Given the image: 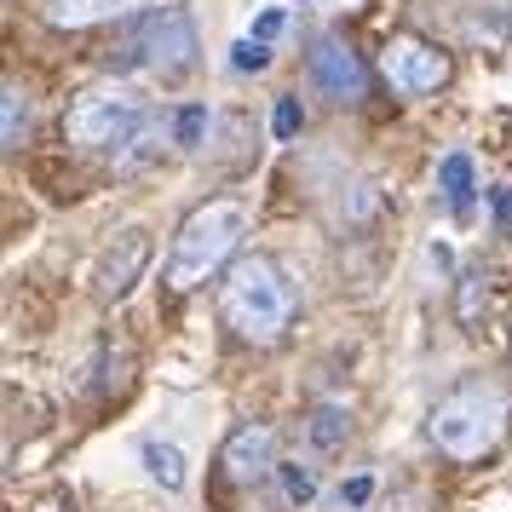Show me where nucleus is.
Here are the masks:
<instances>
[{
	"label": "nucleus",
	"mask_w": 512,
	"mask_h": 512,
	"mask_svg": "<svg viewBox=\"0 0 512 512\" xmlns=\"http://www.w3.org/2000/svg\"><path fill=\"white\" fill-rule=\"evenodd\" d=\"M110 64H150L156 75L190 70V64H196V29H190V12L173 6V0L150 6L139 24H133V35L121 41V58H110Z\"/></svg>",
	"instance_id": "39448f33"
},
{
	"label": "nucleus",
	"mask_w": 512,
	"mask_h": 512,
	"mask_svg": "<svg viewBox=\"0 0 512 512\" xmlns=\"http://www.w3.org/2000/svg\"><path fill=\"white\" fill-rule=\"evenodd\" d=\"M248 236V202L242 196H213L196 213H185V225L173 231L167 248V288H202L208 277H219L225 265H236V248Z\"/></svg>",
	"instance_id": "7ed1b4c3"
},
{
	"label": "nucleus",
	"mask_w": 512,
	"mask_h": 512,
	"mask_svg": "<svg viewBox=\"0 0 512 512\" xmlns=\"http://www.w3.org/2000/svg\"><path fill=\"white\" fill-rule=\"evenodd\" d=\"M340 438H346V415H340V409H317V415H311V443H317V449H334Z\"/></svg>",
	"instance_id": "2eb2a0df"
},
{
	"label": "nucleus",
	"mask_w": 512,
	"mask_h": 512,
	"mask_svg": "<svg viewBox=\"0 0 512 512\" xmlns=\"http://www.w3.org/2000/svg\"><path fill=\"white\" fill-rule=\"evenodd\" d=\"M507 420H512V397L501 380H461L438 397V409L426 420V438L438 443V455L449 461H484L501 449L507 438Z\"/></svg>",
	"instance_id": "f03ea898"
},
{
	"label": "nucleus",
	"mask_w": 512,
	"mask_h": 512,
	"mask_svg": "<svg viewBox=\"0 0 512 512\" xmlns=\"http://www.w3.org/2000/svg\"><path fill=\"white\" fill-rule=\"evenodd\" d=\"M438 190H443V202H449V208L455 213H466V202H472V162H466L461 150H449V156H443L438 162Z\"/></svg>",
	"instance_id": "9b49d317"
},
{
	"label": "nucleus",
	"mask_w": 512,
	"mask_h": 512,
	"mask_svg": "<svg viewBox=\"0 0 512 512\" xmlns=\"http://www.w3.org/2000/svg\"><path fill=\"white\" fill-rule=\"evenodd\" d=\"M294 282L271 254H242L225 271V288H219V317L236 340L248 346H277L288 323H294Z\"/></svg>",
	"instance_id": "f257e3e1"
},
{
	"label": "nucleus",
	"mask_w": 512,
	"mask_h": 512,
	"mask_svg": "<svg viewBox=\"0 0 512 512\" xmlns=\"http://www.w3.org/2000/svg\"><path fill=\"white\" fill-rule=\"evenodd\" d=\"M271 127H277V139H294V133H300V104H294V98H282L277 116H271Z\"/></svg>",
	"instance_id": "a211bd4d"
},
{
	"label": "nucleus",
	"mask_w": 512,
	"mask_h": 512,
	"mask_svg": "<svg viewBox=\"0 0 512 512\" xmlns=\"http://www.w3.org/2000/svg\"><path fill=\"white\" fill-rule=\"evenodd\" d=\"M282 472V489H288V501H311V495H317V478H311V472H305V466H277Z\"/></svg>",
	"instance_id": "f3484780"
},
{
	"label": "nucleus",
	"mask_w": 512,
	"mask_h": 512,
	"mask_svg": "<svg viewBox=\"0 0 512 512\" xmlns=\"http://www.w3.org/2000/svg\"><path fill=\"white\" fill-rule=\"evenodd\" d=\"M144 127V98L127 87V81H93L87 93L70 98V110H64V133L70 144L81 150H127V144L139 139Z\"/></svg>",
	"instance_id": "20e7f679"
},
{
	"label": "nucleus",
	"mask_w": 512,
	"mask_h": 512,
	"mask_svg": "<svg viewBox=\"0 0 512 512\" xmlns=\"http://www.w3.org/2000/svg\"><path fill=\"white\" fill-rule=\"evenodd\" d=\"M144 259H150V236H144V231H121L116 242L104 248V259H98V271H93L98 300H121V294L139 282Z\"/></svg>",
	"instance_id": "1a4fd4ad"
},
{
	"label": "nucleus",
	"mask_w": 512,
	"mask_h": 512,
	"mask_svg": "<svg viewBox=\"0 0 512 512\" xmlns=\"http://www.w3.org/2000/svg\"><path fill=\"white\" fill-rule=\"evenodd\" d=\"M202 133H208V110H202V104H185V110L173 116V144H179V150H196Z\"/></svg>",
	"instance_id": "4468645a"
},
{
	"label": "nucleus",
	"mask_w": 512,
	"mask_h": 512,
	"mask_svg": "<svg viewBox=\"0 0 512 512\" xmlns=\"http://www.w3.org/2000/svg\"><path fill=\"white\" fill-rule=\"evenodd\" d=\"M144 466H150V478H156L162 489L185 484V455H179L173 443H144Z\"/></svg>",
	"instance_id": "ddd939ff"
},
{
	"label": "nucleus",
	"mask_w": 512,
	"mask_h": 512,
	"mask_svg": "<svg viewBox=\"0 0 512 512\" xmlns=\"http://www.w3.org/2000/svg\"><path fill=\"white\" fill-rule=\"evenodd\" d=\"M380 75H386L392 93L426 98V93H438L443 81H449V58H443L432 41H420V35H392L386 52H380Z\"/></svg>",
	"instance_id": "423d86ee"
},
{
	"label": "nucleus",
	"mask_w": 512,
	"mask_h": 512,
	"mask_svg": "<svg viewBox=\"0 0 512 512\" xmlns=\"http://www.w3.org/2000/svg\"><path fill=\"white\" fill-rule=\"evenodd\" d=\"M0 110H6V121H0V139H6V150H18V144H24V133H29V98L18 93V81H6Z\"/></svg>",
	"instance_id": "f8f14e48"
},
{
	"label": "nucleus",
	"mask_w": 512,
	"mask_h": 512,
	"mask_svg": "<svg viewBox=\"0 0 512 512\" xmlns=\"http://www.w3.org/2000/svg\"><path fill=\"white\" fill-rule=\"evenodd\" d=\"M231 64L242 75H259L265 64H271V47H265V41H254V35H242V41L231 47Z\"/></svg>",
	"instance_id": "dca6fc26"
},
{
	"label": "nucleus",
	"mask_w": 512,
	"mask_h": 512,
	"mask_svg": "<svg viewBox=\"0 0 512 512\" xmlns=\"http://www.w3.org/2000/svg\"><path fill=\"white\" fill-rule=\"evenodd\" d=\"M277 29H282V12L271 6V12H259V24H254V41H271Z\"/></svg>",
	"instance_id": "aec40b11"
},
{
	"label": "nucleus",
	"mask_w": 512,
	"mask_h": 512,
	"mask_svg": "<svg viewBox=\"0 0 512 512\" xmlns=\"http://www.w3.org/2000/svg\"><path fill=\"white\" fill-rule=\"evenodd\" d=\"M311 81H317L334 104H357V98L369 93V70H363V58H357L340 35H323V41H317V52H311Z\"/></svg>",
	"instance_id": "0eeeda50"
},
{
	"label": "nucleus",
	"mask_w": 512,
	"mask_h": 512,
	"mask_svg": "<svg viewBox=\"0 0 512 512\" xmlns=\"http://www.w3.org/2000/svg\"><path fill=\"white\" fill-rule=\"evenodd\" d=\"M139 6L144 0H47V24L52 29H93V24H110V18H127Z\"/></svg>",
	"instance_id": "9d476101"
},
{
	"label": "nucleus",
	"mask_w": 512,
	"mask_h": 512,
	"mask_svg": "<svg viewBox=\"0 0 512 512\" xmlns=\"http://www.w3.org/2000/svg\"><path fill=\"white\" fill-rule=\"evenodd\" d=\"M225 478L242 489H254L265 472H277V432L271 426H259V420H248V426H236L231 438H225Z\"/></svg>",
	"instance_id": "6e6552de"
},
{
	"label": "nucleus",
	"mask_w": 512,
	"mask_h": 512,
	"mask_svg": "<svg viewBox=\"0 0 512 512\" xmlns=\"http://www.w3.org/2000/svg\"><path fill=\"white\" fill-rule=\"evenodd\" d=\"M374 495V478H351V484H340V507H363Z\"/></svg>",
	"instance_id": "6ab92c4d"
}]
</instances>
